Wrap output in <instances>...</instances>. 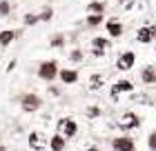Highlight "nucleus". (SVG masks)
Wrapping results in <instances>:
<instances>
[{
  "mask_svg": "<svg viewBox=\"0 0 156 151\" xmlns=\"http://www.w3.org/2000/svg\"><path fill=\"white\" fill-rule=\"evenodd\" d=\"M58 74H60V69H58V62H56V60H45V62H40V67H38V78L51 82V80L58 78Z\"/></svg>",
  "mask_w": 156,
  "mask_h": 151,
  "instance_id": "f257e3e1",
  "label": "nucleus"
},
{
  "mask_svg": "<svg viewBox=\"0 0 156 151\" xmlns=\"http://www.w3.org/2000/svg\"><path fill=\"white\" fill-rule=\"evenodd\" d=\"M154 40H156V25H143L136 31V42H140V45H150Z\"/></svg>",
  "mask_w": 156,
  "mask_h": 151,
  "instance_id": "f03ea898",
  "label": "nucleus"
},
{
  "mask_svg": "<svg viewBox=\"0 0 156 151\" xmlns=\"http://www.w3.org/2000/svg\"><path fill=\"white\" fill-rule=\"evenodd\" d=\"M40 105H42V100L36 96V93H25L23 100H20V107H23V111H27V113L38 111V109H40Z\"/></svg>",
  "mask_w": 156,
  "mask_h": 151,
  "instance_id": "7ed1b4c3",
  "label": "nucleus"
},
{
  "mask_svg": "<svg viewBox=\"0 0 156 151\" xmlns=\"http://www.w3.org/2000/svg\"><path fill=\"white\" fill-rule=\"evenodd\" d=\"M134 64H136V53L134 51H123L116 60V69L118 71H129Z\"/></svg>",
  "mask_w": 156,
  "mask_h": 151,
  "instance_id": "20e7f679",
  "label": "nucleus"
},
{
  "mask_svg": "<svg viewBox=\"0 0 156 151\" xmlns=\"http://www.w3.org/2000/svg\"><path fill=\"white\" fill-rule=\"evenodd\" d=\"M58 129L62 131L65 138H74L76 131H78V125H76L74 118H62V120H58Z\"/></svg>",
  "mask_w": 156,
  "mask_h": 151,
  "instance_id": "39448f33",
  "label": "nucleus"
},
{
  "mask_svg": "<svg viewBox=\"0 0 156 151\" xmlns=\"http://www.w3.org/2000/svg\"><path fill=\"white\" fill-rule=\"evenodd\" d=\"M109 47H112V42H109L107 38H101V36H98V38L91 40V53H94L96 58H103L105 51H107Z\"/></svg>",
  "mask_w": 156,
  "mask_h": 151,
  "instance_id": "423d86ee",
  "label": "nucleus"
},
{
  "mask_svg": "<svg viewBox=\"0 0 156 151\" xmlns=\"http://www.w3.org/2000/svg\"><path fill=\"white\" fill-rule=\"evenodd\" d=\"M112 149L114 151H134V140L129 136H118L112 140Z\"/></svg>",
  "mask_w": 156,
  "mask_h": 151,
  "instance_id": "0eeeda50",
  "label": "nucleus"
},
{
  "mask_svg": "<svg viewBox=\"0 0 156 151\" xmlns=\"http://www.w3.org/2000/svg\"><path fill=\"white\" fill-rule=\"evenodd\" d=\"M138 125H140V120H138V116H134V113H125V116L118 120V127L123 129V131H127V129H136Z\"/></svg>",
  "mask_w": 156,
  "mask_h": 151,
  "instance_id": "6e6552de",
  "label": "nucleus"
},
{
  "mask_svg": "<svg viewBox=\"0 0 156 151\" xmlns=\"http://www.w3.org/2000/svg\"><path fill=\"white\" fill-rule=\"evenodd\" d=\"M140 80H143L145 84H154L156 82V69L152 67V64H147V67L140 69Z\"/></svg>",
  "mask_w": 156,
  "mask_h": 151,
  "instance_id": "1a4fd4ad",
  "label": "nucleus"
},
{
  "mask_svg": "<svg viewBox=\"0 0 156 151\" xmlns=\"http://www.w3.org/2000/svg\"><path fill=\"white\" fill-rule=\"evenodd\" d=\"M58 78H60L65 84H74V82H78V71H76V69H60Z\"/></svg>",
  "mask_w": 156,
  "mask_h": 151,
  "instance_id": "9d476101",
  "label": "nucleus"
},
{
  "mask_svg": "<svg viewBox=\"0 0 156 151\" xmlns=\"http://www.w3.org/2000/svg\"><path fill=\"white\" fill-rule=\"evenodd\" d=\"M129 91H134L132 80H118V82H114V87H112V93H129Z\"/></svg>",
  "mask_w": 156,
  "mask_h": 151,
  "instance_id": "9b49d317",
  "label": "nucleus"
},
{
  "mask_svg": "<svg viewBox=\"0 0 156 151\" xmlns=\"http://www.w3.org/2000/svg\"><path fill=\"white\" fill-rule=\"evenodd\" d=\"M107 33L112 36V38L123 36V25H120L118 20H109V22H107Z\"/></svg>",
  "mask_w": 156,
  "mask_h": 151,
  "instance_id": "f8f14e48",
  "label": "nucleus"
},
{
  "mask_svg": "<svg viewBox=\"0 0 156 151\" xmlns=\"http://www.w3.org/2000/svg\"><path fill=\"white\" fill-rule=\"evenodd\" d=\"M13 38H16V31H13V29L0 31V45H2V47H9L11 42H13Z\"/></svg>",
  "mask_w": 156,
  "mask_h": 151,
  "instance_id": "ddd939ff",
  "label": "nucleus"
},
{
  "mask_svg": "<svg viewBox=\"0 0 156 151\" xmlns=\"http://www.w3.org/2000/svg\"><path fill=\"white\" fill-rule=\"evenodd\" d=\"M29 147H31L34 151H38V149H42V136H40L38 131H34V133L29 136Z\"/></svg>",
  "mask_w": 156,
  "mask_h": 151,
  "instance_id": "4468645a",
  "label": "nucleus"
},
{
  "mask_svg": "<svg viewBox=\"0 0 156 151\" xmlns=\"http://www.w3.org/2000/svg\"><path fill=\"white\" fill-rule=\"evenodd\" d=\"M49 147H51L54 151H62L65 149V136H54L51 142H49Z\"/></svg>",
  "mask_w": 156,
  "mask_h": 151,
  "instance_id": "2eb2a0df",
  "label": "nucleus"
},
{
  "mask_svg": "<svg viewBox=\"0 0 156 151\" xmlns=\"http://www.w3.org/2000/svg\"><path fill=\"white\" fill-rule=\"evenodd\" d=\"M85 22H87L89 27H96V25H101V22H103V13H89Z\"/></svg>",
  "mask_w": 156,
  "mask_h": 151,
  "instance_id": "dca6fc26",
  "label": "nucleus"
},
{
  "mask_svg": "<svg viewBox=\"0 0 156 151\" xmlns=\"http://www.w3.org/2000/svg\"><path fill=\"white\" fill-rule=\"evenodd\" d=\"M89 87L91 89H101L103 87V76L101 74H94V76L89 78Z\"/></svg>",
  "mask_w": 156,
  "mask_h": 151,
  "instance_id": "f3484780",
  "label": "nucleus"
},
{
  "mask_svg": "<svg viewBox=\"0 0 156 151\" xmlns=\"http://www.w3.org/2000/svg\"><path fill=\"white\" fill-rule=\"evenodd\" d=\"M87 11L89 13H103L105 11V5L103 2H89L87 5Z\"/></svg>",
  "mask_w": 156,
  "mask_h": 151,
  "instance_id": "a211bd4d",
  "label": "nucleus"
},
{
  "mask_svg": "<svg viewBox=\"0 0 156 151\" xmlns=\"http://www.w3.org/2000/svg\"><path fill=\"white\" fill-rule=\"evenodd\" d=\"M9 11H11V5L7 0H0V16H9Z\"/></svg>",
  "mask_w": 156,
  "mask_h": 151,
  "instance_id": "6ab92c4d",
  "label": "nucleus"
},
{
  "mask_svg": "<svg viewBox=\"0 0 156 151\" xmlns=\"http://www.w3.org/2000/svg\"><path fill=\"white\" fill-rule=\"evenodd\" d=\"M49 45H51V47H62V45H65V36H60V33H58V36H54Z\"/></svg>",
  "mask_w": 156,
  "mask_h": 151,
  "instance_id": "aec40b11",
  "label": "nucleus"
},
{
  "mask_svg": "<svg viewBox=\"0 0 156 151\" xmlns=\"http://www.w3.org/2000/svg\"><path fill=\"white\" fill-rule=\"evenodd\" d=\"M40 22V16H36V13H27L25 16V25H36Z\"/></svg>",
  "mask_w": 156,
  "mask_h": 151,
  "instance_id": "412c9836",
  "label": "nucleus"
},
{
  "mask_svg": "<svg viewBox=\"0 0 156 151\" xmlns=\"http://www.w3.org/2000/svg\"><path fill=\"white\" fill-rule=\"evenodd\" d=\"M147 147H150L152 151H156V131H152L150 136H147Z\"/></svg>",
  "mask_w": 156,
  "mask_h": 151,
  "instance_id": "4be33fe9",
  "label": "nucleus"
},
{
  "mask_svg": "<svg viewBox=\"0 0 156 151\" xmlns=\"http://www.w3.org/2000/svg\"><path fill=\"white\" fill-rule=\"evenodd\" d=\"M69 60H74V62H80V60H83V51H80V49H74V51L69 53Z\"/></svg>",
  "mask_w": 156,
  "mask_h": 151,
  "instance_id": "5701e85b",
  "label": "nucleus"
},
{
  "mask_svg": "<svg viewBox=\"0 0 156 151\" xmlns=\"http://www.w3.org/2000/svg\"><path fill=\"white\" fill-rule=\"evenodd\" d=\"M38 16H40V20H49L51 18V9H45L42 13H38Z\"/></svg>",
  "mask_w": 156,
  "mask_h": 151,
  "instance_id": "b1692460",
  "label": "nucleus"
},
{
  "mask_svg": "<svg viewBox=\"0 0 156 151\" xmlns=\"http://www.w3.org/2000/svg\"><path fill=\"white\" fill-rule=\"evenodd\" d=\"M87 113H89V116H98V113H101V111H98V109H96V107H91V109H89Z\"/></svg>",
  "mask_w": 156,
  "mask_h": 151,
  "instance_id": "393cba45",
  "label": "nucleus"
},
{
  "mask_svg": "<svg viewBox=\"0 0 156 151\" xmlns=\"http://www.w3.org/2000/svg\"><path fill=\"white\" fill-rule=\"evenodd\" d=\"M85 151H98V149L96 147H89V149H85Z\"/></svg>",
  "mask_w": 156,
  "mask_h": 151,
  "instance_id": "a878e982",
  "label": "nucleus"
},
{
  "mask_svg": "<svg viewBox=\"0 0 156 151\" xmlns=\"http://www.w3.org/2000/svg\"><path fill=\"white\" fill-rule=\"evenodd\" d=\"M154 53H156V47H154Z\"/></svg>",
  "mask_w": 156,
  "mask_h": 151,
  "instance_id": "bb28decb",
  "label": "nucleus"
}]
</instances>
